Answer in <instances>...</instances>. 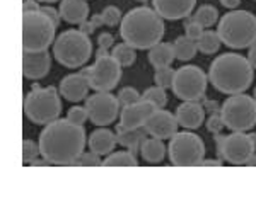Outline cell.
I'll list each match as a JSON object with an SVG mask.
<instances>
[{
	"label": "cell",
	"instance_id": "37",
	"mask_svg": "<svg viewBox=\"0 0 256 199\" xmlns=\"http://www.w3.org/2000/svg\"><path fill=\"white\" fill-rule=\"evenodd\" d=\"M202 34H204V27L198 22H195V20H192V19L184 22V36H188V38L193 41H198Z\"/></svg>",
	"mask_w": 256,
	"mask_h": 199
},
{
	"label": "cell",
	"instance_id": "5",
	"mask_svg": "<svg viewBox=\"0 0 256 199\" xmlns=\"http://www.w3.org/2000/svg\"><path fill=\"white\" fill-rule=\"evenodd\" d=\"M92 55V43L80 29L64 31L53 43V56L67 68H80Z\"/></svg>",
	"mask_w": 256,
	"mask_h": 199
},
{
	"label": "cell",
	"instance_id": "48",
	"mask_svg": "<svg viewBox=\"0 0 256 199\" xmlns=\"http://www.w3.org/2000/svg\"><path fill=\"white\" fill-rule=\"evenodd\" d=\"M30 165H32V167H46V165H52V164H50V162L43 157V159H40V160H38V159L32 160Z\"/></svg>",
	"mask_w": 256,
	"mask_h": 199
},
{
	"label": "cell",
	"instance_id": "3",
	"mask_svg": "<svg viewBox=\"0 0 256 199\" xmlns=\"http://www.w3.org/2000/svg\"><path fill=\"white\" fill-rule=\"evenodd\" d=\"M254 68L250 60L238 53H224L218 55L210 63L208 82L220 94L234 95L242 94L253 84Z\"/></svg>",
	"mask_w": 256,
	"mask_h": 199
},
{
	"label": "cell",
	"instance_id": "26",
	"mask_svg": "<svg viewBox=\"0 0 256 199\" xmlns=\"http://www.w3.org/2000/svg\"><path fill=\"white\" fill-rule=\"evenodd\" d=\"M102 165L104 167H138V162L137 155L130 152H114L102 160Z\"/></svg>",
	"mask_w": 256,
	"mask_h": 199
},
{
	"label": "cell",
	"instance_id": "17",
	"mask_svg": "<svg viewBox=\"0 0 256 199\" xmlns=\"http://www.w3.org/2000/svg\"><path fill=\"white\" fill-rule=\"evenodd\" d=\"M154 10L162 19L176 20L184 19L193 12L196 5V0H152Z\"/></svg>",
	"mask_w": 256,
	"mask_h": 199
},
{
	"label": "cell",
	"instance_id": "53",
	"mask_svg": "<svg viewBox=\"0 0 256 199\" xmlns=\"http://www.w3.org/2000/svg\"><path fill=\"white\" fill-rule=\"evenodd\" d=\"M253 97H254V101H256V87H254V92H253Z\"/></svg>",
	"mask_w": 256,
	"mask_h": 199
},
{
	"label": "cell",
	"instance_id": "52",
	"mask_svg": "<svg viewBox=\"0 0 256 199\" xmlns=\"http://www.w3.org/2000/svg\"><path fill=\"white\" fill-rule=\"evenodd\" d=\"M40 2H43V3H55V2H58V0H40Z\"/></svg>",
	"mask_w": 256,
	"mask_h": 199
},
{
	"label": "cell",
	"instance_id": "21",
	"mask_svg": "<svg viewBox=\"0 0 256 199\" xmlns=\"http://www.w3.org/2000/svg\"><path fill=\"white\" fill-rule=\"evenodd\" d=\"M60 17L68 24H82L89 17V5L86 0H62Z\"/></svg>",
	"mask_w": 256,
	"mask_h": 199
},
{
	"label": "cell",
	"instance_id": "54",
	"mask_svg": "<svg viewBox=\"0 0 256 199\" xmlns=\"http://www.w3.org/2000/svg\"><path fill=\"white\" fill-rule=\"evenodd\" d=\"M22 2H31V0H22Z\"/></svg>",
	"mask_w": 256,
	"mask_h": 199
},
{
	"label": "cell",
	"instance_id": "39",
	"mask_svg": "<svg viewBox=\"0 0 256 199\" xmlns=\"http://www.w3.org/2000/svg\"><path fill=\"white\" fill-rule=\"evenodd\" d=\"M40 12H43L44 15H46V17H50L53 20V22H55V26L58 27V24H60V12H56L55 9H53V7H50V5H43V7H40Z\"/></svg>",
	"mask_w": 256,
	"mask_h": 199
},
{
	"label": "cell",
	"instance_id": "10",
	"mask_svg": "<svg viewBox=\"0 0 256 199\" xmlns=\"http://www.w3.org/2000/svg\"><path fill=\"white\" fill-rule=\"evenodd\" d=\"M208 85V75L196 65L178 68L172 78L171 90L181 101H202Z\"/></svg>",
	"mask_w": 256,
	"mask_h": 199
},
{
	"label": "cell",
	"instance_id": "35",
	"mask_svg": "<svg viewBox=\"0 0 256 199\" xmlns=\"http://www.w3.org/2000/svg\"><path fill=\"white\" fill-rule=\"evenodd\" d=\"M118 101L122 106L135 104L137 101H140V94H138L137 89H134V87H123L118 94Z\"/></svg>",
	"mask_w": 256,
	"mask_h": 199
},
{
	"label": "cell",
	"instance_id": "16",
	"mask_svg": "<svg viewBox=\"0 0 256 199\" xmlns=\"http://www.w3.org/2000/svg\"><path fill=\"white\" fill-rule=\"evenodd\" d=\"M52 66V55L48 51L40 53H22V75L28 80L44 78Z\"/></svg>",
	"mask_w": 256,
	"mask_h": 199
},
{
	"label": "cell",
	"instance_id": "43",
	"mask_svg": "<svg viewBox=\"0 0 256 199\" xmlns=\"http://www.w3.org/2000/svg\"><path fill=\"white\" fill-rule=\"evenodd\" d=\"M248 60H250L251 66L256 70V43L250 46V53H248Z\"/></svg>",
	"mask_w": 256,
	"mask_h": 199
},
{
	"label": "cell",
	"instance_id": "50",
	"mask_svg": "<svg viewBox=\"0 0 256 199\" xmlns=\"http://www.w3.org/2000/svg\"><path fill=\"white\" fill-rule=\"evenodd\" d=\"M110 53H108V49L106 48H99L98 51H96V58H102V56H108Z\"/></svg>",
	"mask_w": 256,
	"mask_h": 199
},
{
	"label": "cell",
	"instance_id": "27",
	"mask_svg": "<svg viewBox=\"0 0 256 199\" xmlns=\"http://www.w3.org/2000/svg\"><path fill=\"white\" fill-rule=\"evenodd\" d=\"M220 44H222V41L216 31H204V34L196 41L198 51L205 53V55H214V53H217Z\"/></svg>",
	"mask_w": 256,
	"mask_h": 199
},
{
	"label": "cell",
	"instance_id": "29",
	"mask_svg": "<svg viewBox=\"0 0 256 199\" xmlns=\"http://www.w3.org/2000/svg\"><path fill=\"white\" fill-rule=\"evenodd\" d=\"M111 56L118 61L122 66H132L137 60V55H135V48H132L130 44L126 43H122V44H116L111 51Z\"/></svg>",
	"mask_w": 256,
	"mask_h": 199
},
{
	"label": "cell",
	"instance_id": "36",
	"mask_svg": "<svg viewBox=\"0 0 256 199\" xmlns=\"http://www.w3.org/2000/svg\"><path fill=\"white\" fill-rule=\"evenodd\" d=\"M74 165H84V167H99L102 165L101 159H99L98 153L94 152H89V153H82V155L77 159V162Z\"/></svg>",
	"mask_w": 256,
	"mask_h": 199
},
{
	"label": "cell",
	"instance_id": "31",
	"mask_svg": "<svg viewBox=\"0 0 256 199\" xmlns=\"http://www.w3.org/2000/svg\"><path fill=\"white\" fill-rule=\"evenodd\" d=\"M174 72L171 66H164V68H156V75L154 82L156 85L162 87V89H171L172 85V78H174Z\"/></svg>",
	"mask_w": 256,
	"mask_h": 199
},
{
	"label": "cell",
	"instance_id": "46",
	"mask_svg": "<svg viewBox=\"0 0 256 199\" xmlns=\"http://www.w3.org/2000/svg\"><path fill=\"white\" fill-rule=\"evenodd\" d=\"M79 26H80V31L84 32V34H88V36L94 31V29H96V27L92 26V24H90V20H84V22L79 24Z\"/></svg>",
	"mask_w": 256,
	"mask_h": 199
},
{
	"label": "cell",
	"instance_id": "8",
	"mask_svg": "<svg viewBox=\"0 0 256 199\" xmlns=\"http://www.w3.org/2000/svg\"><path fill=\"white\" fill-rule=\"evenodd\" d=\"M220 116L230 131H248L256 126V101L251 95L234 94L220 106Z\"/></svg>",
	"mask_w": 256,
	"mask_h": 199
},
{
	"label": "cell",
	"instance_id": "12",
	"mask_svg": "<svg viewBox=\"0 0 256 199\" xmlns=\"http://www.w3.org/2000/svg\"><path fill=\"white\" fill-rule=\"evenodd\" d=\"M118 97L110 92H96L86 99V109L89 113V119L96 126H110L116 121L120 113Z\"/></svg>",
	"mask_w": 256,
	"mask_h": 199
},
{
	"label": "cell",
	"instance_id": "47",
	"mask_svg": "<svg viewBox=\"0 0 256 199\" xmlns=\"http://www.w3.org/2000/svg\"><path fill=\"white\" fill-rule=\"evenodd\" d=\"M89 20H90V24H92L94 27H101V26H104V22H102L101 14H94L92 17H90Z\"/></svg>",
	"mask_w": 256,
	"mask_h": 199
},
{
	"label": "cell",
	"instance_id": "28",
	"mask_svg": "<svg viewBox=\"0 0 256 199\" xmlns=\"http://www.w3.org/2000/svg\"><path fill=\"white\" fill-rule=\"evenodd\" d=\"M190 19L198 22L202 27H212L218 19V10L214 5H208L207 3V5L198 7V10Z\"/></svg>",
	"mask_w": 256,
	"mask_h": 199
},
{
	"label": "cell",
	"instance_id": "45",
	"mask_svg": "<svg viewBox=\"0 0 256 199\" xmlns=\"http://www.w3.org/2000/svg\"><path fill=\"white\" fill-rule=\"evenodd\" d=\"M220 3L226 7V9H229V10H234L236 7L241 3V0H220Z\"/></svg>",
	"mask_w": 256,
	"mask_h": 199
},
{
	"label": "cell",
	"instance_id": "42",
	"mask_svg": "<svg viewBox=\"0 0 256 199\" xmlns=\"http://www.w3.org/2000/svg\"><path fill=\"white\" fill-rule=\"evenodd\" d=\"M40 7L38 5V2L36 0H31V2H22V12H36V10H40Z\"/></svg>",
	"mask_w": 256,
	"mask_h": 199
},
{
	"label": "cell",
	"instance_id": "6",
	"mask_svg": "<svg viewBox=\"0 0 256 199\" xmlns=\"http://www.w3.org/2000/svg\"><path fill=\"white\" fill-rule=\"evenodd\" d=\"M55 22L43 12H22V51H48L55 43Z\"/></svg>",
	"mask_w": 256,
	"mask_h": 199
},
{
	"label": "cell",
	"instance_id": "2",
	"mask_svg": "<svg viewBox=\"0 0 256 199\" xmlns=\"http://www.w3.org/2000/svg\"><path fill=\"white\" fill-rule=\"evenodd\" d=\"M164 20L150 7H135L123 15L120 36L135 49H150L164 38Z\"/></svg>",
	"mask_w": 256,
	"mask_h": 199
},
{
	"label": "cell",
	"instance_id": "49",
	"mask_svg": "<svg viewBox=\"0 0 256 199\" xmlns=\"http://www.w3.org/2000/svg\"><path fill=\"white\" fill-rule=\"evenodd\" d=\"M244 165H246V167H256V153H253V155L246 160Z\"/></svg>",
	"mask_w": 256,
	"mask_h": 199
},
{
	"label": "cell",
	"instance_id": "24",
	"mask_svg": "<svg viewBox=\"0 0 256 199\" xmlns=\"http://www.w3.org/2000/svg\"><path fill=\"white\" fill-rule=\"evenodd\" d=\"M140 153H142V159L148 162V164H159L164 160L166 155V147H164L162 140L159 138H146L140 147Z\"/></svg>",
	"mask_w": 256,
	"mask_h": 199
},
{
	"label": "cell",
	"instance_id": "30",
	"mask_svg": "<svg viewBox=\"0 0 256 199\" xmlns=\"http://www.w3.org/2000/svg\"><path fill=\"white\" fill-rule=\"evenodd\" d=\"M142 101H147L150 104H154L158 109H164L168 104V95H166V89L156 85V87H148V89L140 95Z\"/></svg>",
	"mask_w": 256,
	"mask_h": 199
},
{
	"label": "cell",
	"instance_id": "18",
	"mask_svg": "<svg viewBox=\"0 0 256 199\" xmlns=\"http://www.w3.org/2000/svg\"><path fill=\"white\" fill-rule=\"evenodd\" d=\"M90 85L89 78L84 77L82 73H70V75L64 77L60 82V95H64L70 102H80L88 99Z\"/></svg>",
	"mask_w": 256,
	"mask_h": 199
},
{
	"label": "cell",
	"instance_id": "4",
	"mask_svg": "<svg viewBox=\"0 0 256 199\" xmlns=\"http://www.w3.org/2000/svg\"><path fill=\"white\" fill-rule=\"evenodd\" d=\"M217 34L227 48H250L256 43V15L248 10H229L218 20Z\"/></svg>",
	"mask_w": 256,
	"mask_h": 199
},
{
	"label": "cell",
	"instance_id": "1",
	"mask_svg": "<svg viewBox=\"0 0 256 199\" xmlns=\"http://www.w3.org/2000/svg\"><path fill=\"white\" fill-rule=\"evenodd\" d=\"M86 130L84 126L65 119H55L44 126L40 135V150L53 165H74L84 153Z\"/></svg>",
	"mask_w": 256,
	"mask_h": 199
},
{
	"label": "cell",
	"instance_id": "55",
	"mask_svg": "<svg viewBox=\"0 0 256 199\" xmlns=\"http://www.w3.org/2000/svg\"><path fill=\"white\" fill-rule=\"evenodd\" d=\"M138 2H147V0H138Z\"/></svg>",
	"mask_w": 256,
	"mask_h": 199
},
{
	"label": "cell",
	"instance_id": "14",
	"mask_svg": "<svg viewBox=\"0 0 256 199\" xmlns=\"http://www.w3.org/2000/svg\"><path fill=\"white\" fill-rule=\"evenodd\" d=\"M146 131L154 138L159 140H171L178 133V119L176 114L164 109H156L148 116V119L144 124Z\"/></svg>",
	"mask_w": 256,
	"mask_h": 199
},
{
	"label": "cell",
	"instance_id": "7",
	"mask_svg": "<svg viewBox=\"0 0 256 199\" xmlns=\"http://www.w3.org/2000/svg\"><path fill=\"white\" fill-rule=\"evenodd\" d=\"M62 113V102L58 90L55 87H38L32 89L24 99V114L31 123L46 126L58 119Z\"/></svg>",
	"mask_w": 256,
	"mask_h": 199
},
{
	"label": "cell",
	"instance_id": "9",
	"mask_svg": "<svg viewBox=\"0 0 256 199\" xmlns=\"http://www.w3.org/2000/svg\"><path fill=\"white\" fill-rule=\"evenodd\" d=\"M169 160L174 167H195L200 165L205 155L204 140L192 131L176 133L168 147Z\"/></svg>",
	"mask_w": 256,
	"mask_h": 199
},
{
	"label": "cell",
	"instance_id": "25",
	"mask_svg": "<svg viewBox=\"0 0 256 199\" xmlns=\"http://www.w3.org/2000/svg\"><path fill=\"white\" fill-rule=\"evenodd\" d=\"M172 46H174V55L180 61H190L196 56V51H198L196 41L190 39L188 36H180V38H176Z\"/></svg>",
	"mask_w": 256,
	"mask_h": 199
},
{
	"label": "cell",
	"instance_id": "23",
	"mask_svg": "<svg viewBox=\"0 0 256 199\" xmlns=\"http://www.w3.org/2000/svg\"><path fill=\"white\" fill-rule=\"evenodd\" d=\"M148 63L154 68H164V66H171L172 61L176 60L174 55V46L172 43H162L156 44L154 48L148 49Z\"/></svg>",
	"mask_w": 256,
	"mask_h": 199
},
{
	"label": "cell",
	"instance_id": "51",
	"mask_svg": "<svg viewBox=\"0 0 256 199\" xmlns=\"http://www.w3.org/2000/svg\"><path fill=\"white\" fill-rule=\"evenodd\" d=\"M250 138H251V142H253V143L256 145V133H251V135H250Z\"/></svg>",
	"mask_w": 256,
	"mask_h": 199
},
{
	"label": "cell",
	"instance_id": "44",
	"mask_svg": "<svg viewBox=\"0 0 256 199\" xmlns=\"http://www.w3.org/2000/svg\"><path fill=\"white\" fill-rule=\"evenodd\" d=\"M200 165H204V167H222V160L220 159H217V160H214V159H210V160H202V164Z\"/></svg>",
	"mask_w": 256,
	"mask_h": 199
},
{
	"label": "cell",
	"instance_id": "20",
	"mask_svg": "<svg viewBox=\"0 0 256 199\" xmlns=\"http://www.w3.org/2000/svg\"><path fill=\"white\" fill-rule=\"evenodd\" d=\"M88 143H89L90 152L98 153L99 157H108L110 153H113L118 142H116V135H114L113 131L101 126L90 133Z\"/></svg>",
	"mask_w": 256,
	"mask_h": 199
},
{
	"label": "cell",
	"instance_id": "38",
	"mask_svg": "<svg viewBox=\"0 0 256 199\" xmlns=\"http://www.w3.org/2000/svg\"><path fill=\"white\" fill-rule=\"evenodd\" d=\"M207 130L210 131V133H220L222 130L226 128V124H224V119H222V116H220V113L218 114H210V118L207 119Z\"/></svg>",
	"mask_w": 256,
	"mask_h": 199
},
{
	"label": "cell",
	"instance_id": "15",
	"mask_svg": "<svg viewBox=\"0 0 256 199\" xmlns=\"http://www.w3.org/2000/svg\"><path fill=\"white\" fill-rule=\"evenodd\" d=\"M158 109L154 104L147 101H137L135 104L130 106H123L122 109V116H120V126L125 128V130H137V128H142L146 121L148 119L154 111Z\"/></svg>",
	"mask_w": 256,
	"mask_h": 199
},
{
	"label": "cell",
	"instance_id": "19",
	"mask_svg": "<svg viewBox=\"0 0 256 199\" xmlns=\"http://www.w3.org/2000/svg\"><path fill=\"white\" fill-rule=\"evenodd\" d=\"M176 119L178 124L184 130H196L205 121L204 104H200L198 101H184L183 104L178 106Z\"/></svg>",
	"mask_w": 256,
	"mask_h": 199
},
{
	"label": "cell",
	"instance_id": "40",
	"mask_svg": "<svg viewBox=\"0 0 256 199\" xmlns=\"http://www.w3.org/2000/svg\"><path fill=\"white\" fill-rule=\"evenodd\" d=\"M98 46H99V48H106V49H110L111 46H114V38H113V34H110V32H102V34H99V38H98Z\"/></svg>",
	"mask_w": 256,
	"mask_h": 199
},
{
	"label": "cell",
	"instance_id": "11",
	"mask_svg": "<svg viewBox=\"0 0 256 199\" xmlns=\"http://www.w3.org/2000/svg\"><path fill=\"white\" fill-rule=\"evenodd\" d=\"M122 78V65L113 56L96 58L94 65L90 66L89 85L96 92H111L118 85Z\"/></svg>",
	"mask_w": 256,
	"mask_h": 199
},
{
	"label": "cell",
	"instance_id": "33",
	"mask_svg": "<svg viewBox=\"0 0 256 199\" xmlns=\"http://www.w3.org/2000/svg\"><path fill=\"white\" fill-rule=\"evenodd\" d=\"M38 155H41L40 143L32 142V140H24L22 142V162L24 164H31L32 160L38 159Z\"/></svg>",
	"mask_w": 256,
	"mask_h": 199
},
{
	"label": "cell",
	"instance_id": "32",
	"mask_svg": "<svg viewBox=\"0 0 256 199\" xmlns=\"http://www.w3.org/2000/svg\"><path fill=\"white\" fill-rule=\"evenodd\" d=\"M101 17H102V22H104V26H108V27H114V26H118L120 22H122V12H120L118 7H114V5H108V7H104L101 12Z\"/></svg>",
	"mask_w": 256,
	"mask_h": 199
},
{
	"label": "cell",
	"instance_id": "34",
	"mask_svg": "<svg viewBox=\"0 0 256 199\" xmlns=\"http://www.w3.org/2000/svg\"><path fill=\"white\" fill-rule=\"evenodd\" d=\"M67 119L74 124L84 126V123L89 119V113H88V109H86V106H74V107H70V111L67 113Z\"/></svg>",
	"mask_w": 256,
	"mask_h": 199
},
{
	"label": "cell",
	"instance_id": "41",
	"mask_svg": "<svg viewBox=\"0 0 256 199\" xmlns=\"http://www.w3.org/2000/svg\"><path fill=\"white\" fill-rule=\"evenodd\" d=\"M204 109H205V113H210V114L220 113V106H218V102L210 101V99H205V97H204Z\"/></svg>",
	"mask_w": 256,
	"mask_h": 199
},
{
	"label": "cell",
	"instance_id": "13",
	"mask_svg": "<svg viewBox=\"0 0 256 199\" xmlns=\"http://www.w3.org/2000/svg\"><path fill=\"white\" fill-rule=\"evenodd\" d=\"M254 150L256 145L251 142L250 135H244V131H232L224 140L222 157H224V160L234 165H244Z\"/></svg>",
	"mask_w": 256,
	"mask_h": 199
},
{
	"label": "cell",
	"instance_id": "22",
	"mask_svg": "<svg viewBox=\"0 0 256 199\" xmlns=\"http://www.w3.org/2000/svg\"><path fill=\"white\" fill-rule=\"evenodd\" d=\"M116 142L118 145H122V147H126L128 152L134 153V155H137V152L140 150V147H142L144 140H146V135L148 133L146 131V128H137V130H125V128H122L120 124H116Z\"/></svg>",
	"mask_w": 256,
	"mask_h": 199
}]
</instances>
